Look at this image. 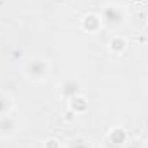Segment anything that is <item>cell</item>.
<instances>
[{"instance_id": "cell-1", "label": "cell", "mask_w": 148, "mask_h": 148, "mask_svg": "<svg viewBox=\"0 0 148 148\" xmlns=\"http://www.w3.org/2000/svg\"><path fill=\"white\" fill-rule=\"evenodd\" d=\"M100 19H102V26L107 31H121L127 23H129V10L126 5L122 3H105L102 12H100Z\"/></svg>"}, {"instance_id": "cell-2", "label": "cell", "mask_w": 148, "mask_h": 148, "mask_svg": "<svg viewBox=\"0 0 148 148\" xmlns=\"http://www.w3.org/2000/svg\"><path fill=\"white\" fill-rule=\"evenodd\" d=\"M52 74V64L47 57H31L23 66V76L29 83H45Z\"/></svg>"}, {"instance_id": "cell-3", "label": "cell", "mask_w": 148, "mask_h": 148, "mask_svg": "<svg viewBox=\"0 0 148 148\" xmlns=\"http://www.w3.org/2000/svg\"><path fill=\"white\" fill-rule=\"evenodd\" d=\"M57 93H59V97H60L62 100L69 102L71 98L84 93V86H83L81 79H77V77H74V76H67V77H64V79L57 84Z\"/></svg>"}, {"instance_id": "cell-4", "label": "cell", "mask_w": 148, "mask_h": 148, "mask_svg": "<svg viewBox=\"0 0 148 148\" xmlns=\"http://www.w3.org/2000/svg\"><path fill=\"white\" fill-rule=\"evenodd\" d=\"M127 138H129L127 131L121 126H115L105 136V148H122V145L127 141Z\"/></svg>"}, {"instance_id": "cell-5", "label": "cell", "mask_w": 148, "mask_h": 148, "mask_svg": "<svg viewBox=\"0 0 148 148\" xmlns=\"http://www.w3.org/2000/svg\"><path fill=\"white\" fill-rule=\"evenodd\" d=\"M79 28L84 31V33H90V35H95L98 33L103 26H102V19H100V14H95V12H88L81 17L79 21Z\"/></svg>"}, {"instance_id": "cell-6", "label": "cell", "mask_w": 148, "mask_h": 148, "mask_svg": "<svg viewBox=\"0 0 148 148\" xmlns=\"http://www.w3.org/2000/svg\"><path fill=\"white\" fill-rule=\"evenodd\" d=\"M19 131V121L16 115L9 114L0 117V138H12Z\"/></svg>"}, {"instance_id": "cell-7", "label": "cell", "mask_w": 148, "mask_h": 148, "mask_svg": "<svg viewBox=\"0 0 148 148\" xmlns=\"http://www.w3.org/2000/svg\"><path fill=\"white\" fill-rule=\"evenodd\" d=\"M127 47H129L127 40L122 35H114L109 40V43H107V48H109V52H110L112 55H122V53H126Z\"/></svg>"}, {"instance_id": "cell-8", "label": "cell", "mask_w": 148, "mask_h": 148, "mask_svg": "<svg viewBox=\"0 0 148 148\" xmlns=\"http://www.w3.org/2000/svg\"><path fill=\"white\" fill-rule=\"evenodd\" d=\"M67 109H71L76 115L84 114V112L88 110V98L84 97V93H83V95H77V97H74V98H71V100L67 102Z\"/></svg>"}, {"instance_id": "cell-9", "label": "cell", "mask_w": 148, "mask_h": 148, "mask_svg": "<svg viewBox=\"0 0 148 148\" xmlns=\"http://www.w3.org/2000/svg\"><path fill=\"white\" fill-rule=\"evenodd\" d=\"M14 110V98L9 93H0V117L9 115Z\"/></svg>"}, {"instance_id": "cell-10", "label": "cell", "mask_w": 148, "mask_h": 148, "mask_svg": "<svg viewBox=\"0 0 148 148\" xmlns=\"http://www.w3.org/2000/svg\"><path fill=\"white\" fill-rule=\"evenodd\" d=\"M64 148H93L91 147V143H90V140H86L84 136H73V138H69L67 141H66V145Z\"/></svg>"}, {"instance_id": "cell-11", "label": "cell", "mask_w": 148, "mask_h": 148, "mask_svg": "<svg viewBox=\"0 0 148 148\" xmlns=\"http://www.w3.org/2000/svg\"><path fill=\"white\" fill-rule=\"evenodd\" d=\"M122 148H145V143L141 138H127V141L122 145Z\"/></svg>"}, {"instance_id": "cell-12", "label": "cell", "mask_w": 148, "mask_h": 148, "mask_svg": "<svg viewBox=\"0 0 148 148\" xmlns=\"http://www.w3.org/2000/svg\"><path fill=\"white\" fill-rule=\"evenodd\" d=\"M43 148H62V143H60V140L52 136V138H47L43 141Z\"/></svg>"}, {"instance_id": "cell-13", "label": "cell", "mask_w": 148, "mask_h": 148, "mask_svg": "<svg viewBox=\"0 0 148 148\" xmlns=\"http://www.w3.org/2000/svg\"><path fill=\"white\" fill-rule=\"evenodd\" d=\"M76 117H77V115H76L71 109H67V110L64 112V117H62V119H64L66 122H74V121H76Z\"/></svg>"}, {"instance_id": "cell-14", "label": "cell", "mask_w": 148, "mask_h": 148, "mask_svg": "<svg viewBox=\"0 0 148 148\" xmlns=\"http://www.w3.org/2000/svg\"><path fill=\"white\" fill-rule=\"evenodd\" d=\"M147 26H148V21H147Z\"/></svg>"}]
</instances>
